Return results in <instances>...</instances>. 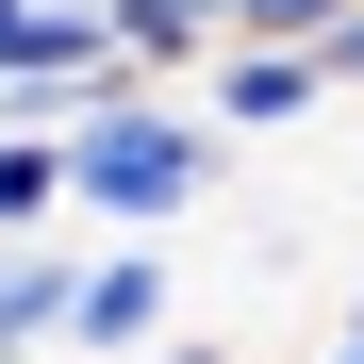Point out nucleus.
Masks as SVG:
<instances>
[{"label":"nucleus","instance_id":"1","mask_svg":"<svg viewBox=\"0 0 364 364\" xmlns=\"http://www.w3.org/2000/svg\"><path fill=\"white\" fill-rule=\"evenodd\" d=\"M215 182H232V133H215L182 83H133V100H83V116H67V215L116 232V249H149V232L199 215Z\"/></svg>","mask_w":364,"mask_h":364},{"label":"nucleus","instance_id":"2","mask_svg":"<svg viewBox=\"0 0 364 364\" xmlns=\"http://www.w3.org/2000/svg\"><path fill=\"white\" fill-rule=\"evenodd\" d=\"M67 348H83V364H149V348H166V249H83Z\"/></svg>","mask_w":364,"mask_h":364},{"label":"nucleus","instance_id":"3","mask_svg":"<svg viewBox=\"0 0 364 364\" xmlns=\"http://www.w3.org/2000/svg\"><path fill=\"white\" fill-rule=\"evenodd\" d=\"M315 100H331L315 50H215V67H199V116H215V133H298Z\"/></svg>","mask_w":364,"mask_h":364},{"label":"nucleus","instance_id":"4","mask_svg":"<svg viewBox=\"0 0 364 364\" xmlns=\"http://www.w3.org/2000/svg\"><path fill=\"white\" fill-rule=\"evenodd\" d=\"M50 215H67V116H0V249H33Z\"/></svg>","mask_w":364,"mask_h":364},{"label":"nucleus","instance_id":"5","mask_svg":"<svg viewBox=\"0 0 364 364\" xmlns=\"http://www.w3.org/2000/svg\"><path fill=\"white\" fill-rule=\"evenodd\" d=\"M67 298H83V249H17L0 265V364H50L67 348Z\"/></svg>","mask_w":364,"mask_h":364},{"label":"nucleus","instance_id":"6","mask_svg":"<svg viewBox=\"0 0 364 364\" xmlns=\"http://www.w3.org/2000/svg\"><path fill=\"white\" fill-rule=\"evenodd\" d=\"M315 83H331V100H348V83H364V0H348V17H331V33H315Z\"/></svg>","mask_w":364,"mask_h":364},{"label":"nucleus","instance_id":"7","mask_svg":"<svg viewBox=\"0 0 364 364\" xmlns=\"http://www.w3.org/2000/svg\"><path fill=\"white\" fill-rule=\"evenodd\" d=\"M149 364H232V348H215V331H166V348H149Z\"/></svg>","mask_w":364,"mask_h":364},{"label":"nucleus","instance_id":"8","mask_svg":"<svg viewBox=\"0 0 364 364\" xmlns=\"http://www.w3.org/2000/svg\"><path fill=\"white\" fill-rule=\"evenodd\" d=\"M331 364H364V282H348V315H331Z\"/></svg>","mask_w":364,"mask_h":364}]
</instances>
